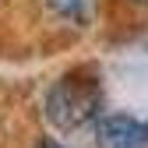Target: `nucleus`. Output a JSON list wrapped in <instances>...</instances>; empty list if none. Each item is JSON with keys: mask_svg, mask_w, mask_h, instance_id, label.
<instances>
[{"mask_svg": "<svg viewBox=\"0 0 148 148\" xmlns=\"http://www.w3.org/2000/svg\"><path fill=\"white\" fill-rule=\"evenodd\" d=\"M35 148H67V145H57V141H39Z\"/></svg>", "mask_w": 148, "mask_h": 148, "instance_id": "nucleus-4", "label": "nucleus"}, {"mask_svg": "<svg viewBox=\"0 0 148 148\" xmlns=\"http://www.w3.org/2000/svg\"><path fill=\"white\" fill-rule=\"evenodd\" d=\"M95 148H148V120L134 113H102L92 123Z\"/></svg>", "mask_w": 148, "mask_h": 148, "instance_id": "nucleus-2", "label": "nucleus"}, {"mask_svg": "<svg viewBox=\"0 0 148 148\" xmlns=\"http://www.w3.org/2000/svg\"><path fill=\"white\" fill-rule=\"evenodd\" d=\"M138 4H148V0H138Z\"/></svg>", "mask_w": 148, "mask_h": 148, "instance_id": "nucleus-5", "label": "nucleus"}, {"mask_svg": "<svg viewBox=\"0 0 148 148\" xmlns=\"http://www.w3.org/2000/svg\"><path fill=\"white\" fill-rule=\"evenodd\" d=\"M42 7L67 25H88L92 21V0H42Z\"/></svg>", "mask_w": 148, "mask_h": 148, "instance_id": "nucleus-3", "label": "nucleus"}, {"mask_svg": "<svg viewBox=\"0 0 148 148\" xmlns=\"http://www.w3.org/2000/svg\"><path fill=\"white\" fill-rule=\"evenodd\" d=\"M46 120L64 134L85 131L102 116V81L92 71H71L57 78L42 102Z\"/></svg>", "mask_w": 148, "mask_h": 148, "instance_id": "nucleus-1", "label": "nucleus"}]
</instances>
